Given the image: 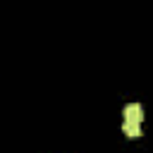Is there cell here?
<instances>
[{
	"instance_id": "cell-1",
	"label": "cell",
	"mask_w": 153,
	"mask_h": 153,
	"mask_svg": "<svg viewBox=\"0 0 153 153\" xmlns=\"http://www.w3.org/2000/svg\"><path fill=\"white\" fill-rule=\"evenodd\" d=\"M124 120L141 124V120H143V108H141L139 103H127V105H124Z\"/></svg>"
},
{
	"instance_id": "cell-2",
	"label": "cell",
	"mask_w": 153,
	"mask_h": 153,
	"mask_svg": "<svg viewBox=\"0 0 153 153\" xmlns=\"http://www.w3.org/2000/svg\"><path fill=\"white\" fill-rule=\"evenodd\" d=\"M122 131H124L127 136H141V127H139V122H129V120H124Z\"/></svg>"
}]
</instances>
